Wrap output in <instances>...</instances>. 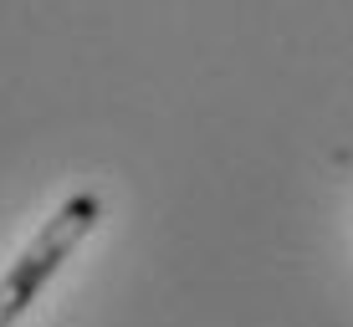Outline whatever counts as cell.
<instances>
[{"label": "cell", "mask_w": 353, "mask_h": 327, "mask_svg": "<svg viewBox=\"0 0 353 327\" xmlns=\"http://www.w3.org/2000/svg\"><path fill=\"white\" fill-rule=\"evenodd\" d=\"M97 215H103V200L97 195H72V200L57 204V215L26 240V251H21V256L6 266V276H0V327H16L31 312V302L46 292V282H52V276L67 266L72 251L92 235Z\"/></svg>", "instance_id": "cell-1"}]
</instances>
